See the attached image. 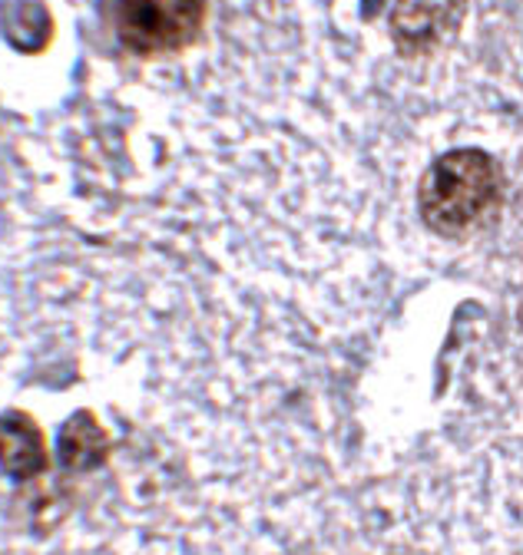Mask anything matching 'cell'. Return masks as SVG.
<instances>
[{"instance_id": "obj_1", "label": "cell", "mask_w": 523, "mask_h": 555, "mask_svg": "<svg viewBox=\"0 0 523 555\" xmlns=\"http://www.w3.org/2000/svg\"><path fill=\"white\" fill-rule=\"evenodd\" d=\"M503 202V172L484 150H454L421 179V219L447 238L484 225Z\"/></svg>"}, {"instance_id": "obj_2", "label": "cell", "mask_w": 523, "mask_h": 555, "mask_svg": "<svg viewBox=\"0 0 523 555\" xmlns=\"http://www.w3.org/2000/svg\"><path fill=\"white\" fill-rule=\"evenodd\" d=\"M206 24V0H113L116 40L143 60L182 53Z\"/></svg>"}, {"instance_id": "obj_3", "label": "cell", "mask_w": 523, "mask_h": 555, "mask_svg": "<svg viewBox=\"0 0 523 555\" xmlns=\"http://www.w3.org/2000/svg\"><path fill=\"white\" fill-rule=\"evenodd\" d=\"M461 24V0H398L391 37L405 56L434 53Z\"/></svg>"}, {"instance_id": "obj_4", "label": "cell", "mask_w": 523, "mask_h": 555, "mask_svg": "<svg viewBox=\"0 0 523 555\" xmlns=\"http://www.w3.org/2000/svg\"><path fill=\"white\" fill-rule=\"evenodd\" d=\"M47 466H50V450H47L43 427L27 410L0 413V469L17 482H27L43 476Z\"/></svg>"}, {"instance_id": "obj_5", "label": "cell", "mask_w": 523, "mask_h": 555, "mask_svg": "<svg viewBox=\"0 0 523 555\" xmlns=\"http://www.w3.org/2000/svg\"><path fill=\"white\" fill-rule=\"evenodd\" d=\"M113 453V440L103 430V424L97 421L93 410H77L67 424L60 427L56 437V456L63 463V469L71 473H90L97 466H103Z\"/></svg>"}]
</instances>
